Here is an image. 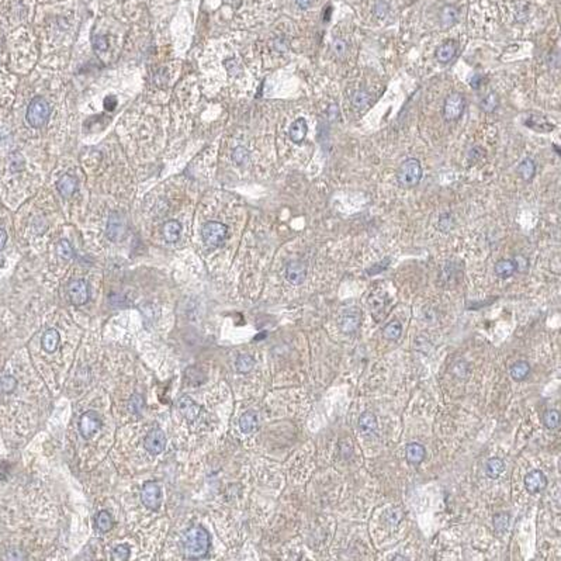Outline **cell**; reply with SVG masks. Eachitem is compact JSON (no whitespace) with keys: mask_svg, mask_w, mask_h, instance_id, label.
<instances>
[{"mask_svg":"<svg viewBox=\"0 0 561 561\" xmlns=\"http://www.w3.org/2000/svg\"><path fill=\"white\" fill-rule=\"evenodd\" d=\"M182 547L187 559H203L210 550V535L201 526H194L185 532Z\"/></svg>","mask_w":561,"mask_h":561,"instance_id":"1","label":"cell"},{"mask_svg":"<svg viewBox=\"0 0 561 561\" xmlns=\"http://www.w3.org/2000/svg\"><path fill=\"white\" fill-rule=\"evenodd\" d=\"M422 166L421 162L415 158H409L404 161L398 168L397 180L398 185L402 188H413L419 185L422 179Z\"/></svg>","mask_w":561,"mask_h":561,"instance_id":"2","label":"cell"},{"mask_svg":"<svg viewBox=\"0 0 561 561\" xmlns=\"http://www.w3.org/2000/svg\"><path fill=\"white\" fill-rule=\"evenodd\" d=\"M49 114H51L49 103L44 97L37 96L28 104V109L25 113V120L32 128H41L48 121Z\"/></svg>","mask_w":561,"mask_h":561,"instance_id":"3","label":"cell"},{"mask_svg":"<svg viewBox=\"0 0 561 561\" xmlns=\"http://www.w3.org/2000/svg\"><path fill=\"white\" fill-rule=\"evenodd\" d=\"M228 226L218 221H208L201 228V238L208 246H219L226 239Z\"/></svg>","mask_w":561,"mask_h":561,"instance_id":"4","label":"cell"},{"mask_svg":"<svg viewBox=\"0 0 561 561\" xmlns=\"http://www.w3.org/2000/svg\"><path fill=\"white\" fill-rule=\"evenodd\" d=\"M466 109V99L460 93H452L446 97L443 104V117L447 121H457Z\"/></svg>","mask_w":561,"mask_h":561,"instance_id":"5","label":"cell"},{"mask_svg":"<svg viewBox=\"0 0 561 561\" xmlns=\"http://www.w3.org/2000/svg\"><path fill=\"white\" fill-rule=\"evenodd\" d=\"M102 425V418H100L99 413L96 411H87L79 419V432H80L82 437L92 439L100 430Z\"/></svg>","mask_w":561,"mask_h":561,"instance_id":"6","label":"cell"},{"mask_svg":"<svg viewBox=\"0 0 561 561\" xmlns=\"http://www.w3.org/2000/svg\"><path fill=\"white\" fill-rule=\"evenodd\" d=\"M141 502L144 504V507H147L148 509L156 511L162 504L161 487L156 483H152V481L144 484L142 490H141Z\"/></svg>","mask_w":561,"mask_h":561,"instance_id":"7","label":"cell"},{"mask_svg":"<svg viewBox=\"0 0 561 561\" xmlns=\"http://www.w3.org/2000/svg\"><path fill=\"white\" fill-rule=\"evenodd\" d=\"M68 296H69L70 303L73 305L80 307V305L86 304L90 298L89 284L82 279L70 281L69 286H68Z\"/></svg>","mask_w":561,"mask_h":561,"instance_id":"8","label":"cell"},{"mask_svg":"<svg viewBox=\"0 0 561 561\" xmlns=\"http://www.w3.org/2000/svg\"><path fill=\"white\" fill-rule=\"evenodd\" d=\"M144 446L151 454H161L166 447V435L162 429L155 428L145 436Z\"/></svg>","mask_w":561,"mask_h":561,"instance_id":"9","label":"cell"},{"mask_svg":"<svg viewBox=\"0 0 561 561\" xmlns=\"http://www.w3.org/2000/svg\"><path fill=\"white\" fill-rule=\"evenodd\" d=\"M125 221L120 212H111L107 222V236L110 241L118 242L124 238Z\"/></svg>","mask_w":561,"mask_h":561,"instance_id":"10","label":"cell"},{"mask_svg":"<svg viewBox=\"0 0 561 561\" xmlns=\"http://www.w3.org/2000/svg\"><path fill=\"white\" fill-rule=\"evenodd\" d=\"M525 487L530 494H539L547 487V477L540 470H533L525 477Z\"/></svg>","mask_w":561,"mask_h":561,"instance_id":"11","label":"cell"},{"mask_svg":"<svg viewBox=\"0 0 561 561\" xmlns=\"http://www.w3.org/2000/svg\"><path fill=\"white\" fill-rule=\"evenodd\" d=\"M178 409L182 413V416L186 419L187 422H193L198 418V413L201 411V408L195 404L193 401V398H190L188 395H183L179 398L178 401Z\"/></svg>","mask_w":561,"mask_h":561,"instance_id":"12","label":"cell"},{"mask_svg":"<svg viewBox=\"0 0 561 561\" xmlns=\"http://www.w3.org/2000/svg\"><path fill=\"white\" fill-rule=\"evenodd\" d=\"M459 52V42L454 39H447L436 49V61L439 63H450Z\"/></svg>","mask_w":561,"mask_h":561,"instance_id":"13","label":"cell"},{"mask_svg":"<svg viewBox=\"0 0 561 561\" xmlns=\"http://www.w3.org/2000/svg\"><path fill=\"white\" fill-rule=\"evenodd\" d=\"M360 322H362V312L352 308L349 311L343 312L339 325L345 334H355L360 327Z\"/></svg>","mask_w":561,"mask_h":561,"instance_id":"14","label":"cell"},{"mask_svg":"<svg viewBox=\"0 0 561 561\" xmlns=\"http://www.w3.org/2000/svg\"><path fill=\"white\" fill-rule=\"evenodd\" d=\"M305 277H307V266L303 262H300V260L290 262L287 267H286V279L291 284L298 286V284H301L305 280Z\"/></svg>","mask_w":561,"mask_h":561,"instance_id":"15","label":"cell"},{"mask_svg":"<svg viewBox=\"0 0 561 561\" xmlns=\"http://www.w3.org/2000/svg\"><path fill=\"white\" fill-rule=\"evenodd\" d=\"M358 426L360 433H363L366 436L367 435H373L374 432L377 430V426H378L375 415L373 412H369V411L363 412L360 415V418H359Z\"/></svg>","mask_w":561,"mask_h":561,"instance_id":"16","label":"cell"},{"mask_svg":"<svg viewBox=\"0 0 561 561\" xmlns=\"http://www.w3.org/2000/svg\"><path fill=\"white\" fill-rule=\"evenodd\" d=\"M307 133H308V124H307L304 118H297L296 121L290 125V140L293 141L294 144H301L305 140Z\"/></svg>","mask_w":561,"mask_h":561,"instance_id":"17","label":"cell"},{"mask_svg":"<svg viewBox=\"0 0 561 561\" xmlns=\"http://www.w3.org/2000/svg\"><path fill=\"white\" fill-rule=\"evenodd\" d=\"M56 188H58L59 194L62 195L63 198H69V197L75 194V191L78 188V182H76V179L73 176L65 175V176H62L61 179L58 180Z\"/></svg>","mask_w":561,"mask_h":561,"instance_id":"18","label":"cell"},{"mask_svg":"<svg viewBox=\"0 0 561 561\" xmlns=\"http://www.w3.org/2000/svg\"><path fill=\"white\" fill-rule=\"evenodd\" d=\"M459 8L456 7V6L447 4V6L442 7L440 13H439V20H440L442 27L447 28V27L454 25V24L459 21Z\"/></svg>","mask_w":561,"mask_h":561,"instance_id":"19","label":"cell"},{"mask_svg":"<svg viewBox=\"0 0 561 561\" xmlns=\"http://www.w3.org/2000/svg\"><path fill=\"white\" fill-rule=\"evenodd\" d=\"M405 456L411 464H419L426 456V449L421 443H409L405 447Z\"/></svg>","mask_w":561,"mask_h":561,"instance_id":"20","label":"cell"},{"mask_svg":"<svg viewBox=\"0 0 561 561\" xmlns=\"http://www.w3.org/2000/svg\"><path fill=\"white\" fill-rule=\"evenodd\" d=\"M257 423H259L257 412L252 409L243 412V415L239 418V428L243 433H252L253 430H256Z\"/></svg>","mask_w":561,"mask_h":561,"instance_id":"21","label":"cell"},{"mask_svg":"<svg viewBox=\"0 0 561 561\" xmlns=\"http://www.w3.org/2000/svg\"><path fill=\"white\" fill-rule=\"evenodd\" d=\"M182 234V224L176 219H171L164 225V238L169 243H175L179 241Z\"/></svg>","mask_w":561,"mask_h":561,"instance_id":"22","label":"cell"},{"mask_svg":"<svg viewBox=\"0 0 561 561\" xmlns=\"http://www.w3.org/2000/svg\"><path fill=\"white\" fill-rule=\"evenodd\" d=\"M59 338H61L59 332L54 328H49L47 332L42 335V341H41L42 349L48 353H52V352L56 351V348L59 345Z\"/></svg>","mask_w":561,"mask_h":561,"instance_id":"23","label":"cell"},{"mask_svg":"<svg viewBox=\"0 0 561 561\" xmlns=\"http://www.w3.org/2000/svg\"><path fill=\"white\" fill-rule=\"evenodd\" d=\"M516 172L521 176V179H523L525 182H529L536 175V164H535V161L532 158H525L522 162L519 164Z\"/></svg>","mask_w":561,"mask_h":561,"instance_id":"24","label":"cell"},{"mask_svg":"<svg viewBox=\"0 0 561 561\" xmlns=\"http://www.w3.org/2000/svg\"><path fill=\"white\" fill-rule=\"evenodd\" d=\"M515 272H516L515 262L511 259H502V260H498L495 263V273L501 279H508V277L514 276Z\"/></svg>","mask_w":561,"mask_h":561,"instance_id":"25","label":"cell"},{"mask_svg":"<svg viewBox=\"0 0 561 561\" xmlns=\"http://www.w3.org/2000/svg\"><path fill=\"white\" fill-rule=\"evenodd\" d=\"M504 470H505V463H504V460L498 459V457H492L485 464V473L492 480L498 478L504 473Z\"/></svg>","mask_w":561,"mask_h":561,"instance_id":"26","label":"cell"},{"mask_svg":"<svg viewBox=\"0 0 561 561\" xmlns=\"http://www.w3.org/2000/svg\"><path fill=\"white\" fill-rule=\"evenodd\" d=\"M509 373H511V377L514 378L515 381H523L530 373L529 363H526V362H516V363H514L511 366Z\"/></svg>","mask_w":561,"mask_h":561,"instance_id":"27","label":"cell"},{"mask_svg":"<svg viewBox=\"0 0 561 561\" xmlns=\"http://www.w3.org/2000/svg\"><path fill=\"white\" fill-rule=\"evenodd\" d=\"M370 102H372V94L369 93L366 89H359L352 96V104L356 110L366 109Z\"/></svg>","mask_w":561,"mask_h":561,"instance_id":"28","label":"cell"},{"mask_svg":"<svg viewBox=\"0 0 561 561\" xmlns=\"http://www.w3.org/2000/svg\"><path fill=\"white\" fill-rule=\"evenodd\" d=\"M499 107V96L495 92H490L484 96L480 102V109L484 113H494Z\"/></svg>","mask_w":561,"mask_h":561,"instance_id":"29","label":"cell"},{"mask_svg":"<svg viewBox=\"0 0 561 561\" xmlns=\"http://www.w3.org/2000/svg\"><path fill=\"white\" fill-rule=\"evenodd\" d=\"M114 522H113V518L109 514V511H100L97 516H96V528L100 533H107L109 530L113 529Z\"/></svg>","mask_w":561,"mask_h":561,"instance_id":"30","label":"cell"},{"mask_svg":"<svg viewBox=\"0 0 561 561\" xmlns=\"http://www.w3.org/2000/svg\"><path fill=\"white\" fill-rule=\"evenodd\" d=\"M529 120V118H528ZM525 124L528 125V127H530V128H533L535 131H538V133H550L552 130L554 128L553 124H550L547 120H545V118L542 117H530L529 121H526Z\"/></svg>","mask_w":561,"mask_h":561,"instance_id":"31","label":"cell"},{"mask_svg":"<svg viewBox=\"0 0 561 561\" xmlns=\"http://www.w3.org/2000/svg\"><path fill=\"white\" fill-rule=\"evenodd\" d=\"M235 367H236V372L239 373H249L253 370L255 367V359L252 358L250 355H239L236 362H235Z\"/></svg>","mask_w":561,"mask_h":561,"instance_id":"32","label":"cell"},{"mask_svg":"<svg viewBox=\"0 0 561 561\" xmlns=\"http://www.w3.org/2000/svg\"><path fill=\"white\" fill-rule=\"evenodd\" d=\"M542 421L547 429H559L560 428V412L557 409H549L543 413Z\"/></svg>","mask_w":561,"mask_h":561,"instance_id":"33","label":"cell"},{"mask_svg":"<svg viewBox=\"0 0 561 561\" xmlns=\"http://www.w3.org/2000/svg\"><path fill=\"white\" fill-rule=\"evenodd\" d=\"M402 334V325L398 322V321H391L390 324H387L384 329H382V335L385 339H390V341H395Z\"/></svg>","mask_w":561,"mask_h":561,"instance_id":"34","label":"cell"},{"mask_svg":"<svg viewBox=\"0 0 561 561\" xmlns=\"http://www.w3.org/2000/svg\"><path fill=\"white\" fill-rule=\"evenodd\" d=\"M437 226H439V229H440L442 232L447 234V232H450L453 228L456 226V219H454V217H453L450 212H444V214L440 215Z\"/></svg>","mask_w":561,"mask_h":561,"instance_id":"35","label":"cell"},{"mask_svg":"<svg viewBox=\"0 0 561 561\" xmlns=\"http://www.w3.org/2000/svg\"><path fill=\"white\" fill-rule=\"evenodd\" d=\"M56 253L61 259L65 260H69L73 256V249H72V245L69 243V241L66 239H61L56 245Z\"/></svg>","mask_w":561,"mask_h":561,"instance_id":"36","label":"cell"},{"mask_svg":"<svg viewBox=\"0 0 561 561\" xmlns=\"http://www.w3.org/2000/svg\"><path fill=\"white\" fill-rule=\"evenodd\" d=\"M130 546L128 545H118L114 547L113 554H111V560L114 561H127L130 559Z\"/></svg>","mask_w":561,"mask_h":561,"instance_id":"37","label":"cell"},{"mask_svg":"<svg viewBox=\"0 0 561 561\" xmlns=\"http://www.w3.org/2000/svg\"><path fill=\"white\" fill-rule=\"evenodd\" d=\"M16 387H17V380L13 377V375L6 374V375H1V377H0V391H3V392H6V394H10V392H13V391L16 390Z\"/></svg>","mask_w":561,"mask_h":561,"instance_id":"38","label":"cell"},{"mask_svg":"<svg viewBox=\"0 0 561 561\" xmlns=\"http://www.w3.org/2000/svg\"><path fill=\"white\" fill-rule=\"evenodd\" d=\"M232 161L238 166L248 164V161H249V152H248V149L243 148V147H236L232 151Z\"/></svg>","mask_w":561,"mask_h":561,"instance_id":"39","label":"cell"},{"mask_svg":"<svg viewBox=\"0 0 561 561\" xmlns=\"http://www.w3.org/2000/svg\"><path fill=\"white\" fill-rule=\"evenodd\" d=\"M348 48H349V45L343 38H335L331 44V49L336 56H343L348 52Z\"/></svg>","mask_w":561,"mask_h":561,"instance_id":"40","label":"cell"},{"mask_svg":"<svg viewBox=\"0 0 561 561\" xmlns=\"http://www.w3.org/2000/svg\"><path fill=\"white\" fill-rule=\"evenodd\" d=\"M373 10L374 14L378 17V18H384V17L388 14V11H390V4L385 0H378V1H375Z\"/></svg>","mask_w":561,"mask_h":561,"instance_id":"41","label":"cell"},{"mask_svg":"<svg viewBox=\"0 0 561 561\" xmlns=\"http://www.w3.org/2000/svg\"><path fill=\"white\" fill-rule=\"evenodd\" d=\"M130 411L135 415H138L141 412V409L144 408V398L141 397L140 394H134L131 399H130Z\"/></svg>","mask_w":561,"mask_h":561,"instance_id":"42","label":"cell"},{"mask_svg":"<svg viewBox=\"0 0 561 561\" xmlns=\"http://www.w3.org/2000/svg\"><path fill=\"white\" fill-rule=\"evenodd\" d=\"M484 155H485V151H484L481 147H473V148L467 152L468 161H470L471 164H476L478 161H481L484 158Z\"/></svg>","mask_w":561,"mask_h":561,"instance_id":"43","label":"cell"},{"mask_svg":"<svg viewBox=\"0 0 561 561\" xmlns=\"http://www.w3.org/2000/svg\"><path fill=\"white\" fill-rule=\"evenodd\" d=\"M388 265H390V259H385L384 262H380V263H377V265L372 266L370 269H367V274L369 276H374V274H378L380 272H382V270H385L387 267H388Z\"/></svg>","mask_w":561,"mask_h":561,"instance_id":"44","label":"cell"},{"mask_svg":"<svg viewBox=\"0 0 561 561\" xmlns=\"http://www.w3.org/2000/svg\"><path fill=\"white\" fill-rule=\"evenodd\" d=\"M508 522H509V519H508V515L502 514V515H497L495 516V519H494V525H495V528L498 530H505L508 528Z\"/></svg>","mask_w":561,"mask_h":561,"instance_id":"45","label":"cell"},{"mask_svg":"<svg viewBox=\"0 0 561 561\" xmlns=\"http://www.w3.org/2000/svg\"><path fill=\"white\" fill-rule=\"evenodd\" d=\"M515 267H516V270L518 272H526L528 269H529V260L526 259L525 256H516L515 257Z\"/></svg>","mask_w":561,"mask_h":561,"instance_id":"46","label":"cell"},{"mask_svg":"<svg viewBox=\"0 0 561 561\" xmlns=\"http://www.w3.org/2000/svg\"><path fill=\"white\" fill-rule=\"evenodd\" d=\"M109 48V41L106 37H97L94 41V49L97 51H106Z\"/></svg>","mask_w":561,"mask_h":561,"instance_id":"47","label":"cell"},{"mask_svg":"<svg viewBox=\"0 0 561 561\" xmlns=\"http://www.w3.org/2000/svg\"><path fill=\"white\" fill-rule=\"evenodd\" d=\"M20 553H21L20 550H10V552H7V554L4 556V559H6V560H24L25 556Z\"/></svg>","mask_w":561,"mask_h":561,"instance_id":"48","label":"cell"},{"mask_svg":"<svg viewBox=\"0 0 561 561\" xmlns=\"http://www.w3.org/2000/svg\"><path fill=\"white\" fill-rule=\"evenodd\" d=\"M328 117H329V120H332V121L338 120V117H339V107H338V104H331L329 106V109H328Z\"/></svg>","mask_w":561,"mask_h":561,"instance_id":"49","label":"cell"},{"mask_svg":"<svg viewBox=\"0 0 561 561\" xmlns=\"http://www.w3.org/2000/svg\"><path fill=\"white\" fill-rule=\"evenodd\" d=\"M116 106H117V99L114 97V96H109V97H106V100H104V107L107 110H114L116 109Z\"/></svg>","mask_w":561,"mask_h":561,"instance_id":"50","label":"cell"},{"mask_svg":"<svg viewBox=\"0 0 561 561\" xmlns=\"http://www.w3.org/2000/svg\"><path fill=\"white\" fill-rule=\"evenodd\" d=\"M6 243H7V232L3 228H0V250L4 249Z\"/></svg>","mask_w":561,"mask_h":561,"instance_id":"51","label":"cell"},{"mask_svg":"<svg viewBox=\"0 0 561 561\" xmlns=\"http://www.w3.org/2000/svg\"><path fill=\"white\" fill-rule=\"evenodd\" d=\"M481 83H483V76H480V75L473 76V79L470 80V85H471V87H474V89H478L481 86Z\"/></svg>","mask_w":561,"mask_h":561,"instance_id":"52","label":"cell"},{"mask_svg":"<svg viewBox=\"0 0 561 561\" xmlns=\"http://www.w3.org/2000/svg\"><path fill=\"white\" fill-rule=\"evenodd\" d=\"M312 1L314 0H296V3L300 8H308L312 4Z\"/></svg>","mask_w":561,"mask_h":561,"instance_id":"53","label":"cell"},{"mask_svg":"<svg viewBox=\"0 0 561 561\" xmlns=\"http://www.w3.org/2000/svg\"><path fill=\"white\" fill-rule=\"evenodd\" d=\"M239 1H241V0H239ZM226 3H229V4H238L235 0H226Z\"/></svg>","mask_w":561,"mask_h":561,"instance_id":"54","label":"cell"}]
</instances>
